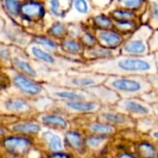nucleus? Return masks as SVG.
Here are the masks:
<instances>
[{
    "mask_svg": "<svg viewBox=\"0 0 158 158\" xmlns=\"http://www.w3.org/2000/svg\"><path fill=\"white\" fill-rule=\"evenodd\" d=\"M152 111H153V114L158 118V102L157 103H154L152 105Z\"/></svg>",
    "mask_w": 158,
    "mask_h": 158,
    "instance_id": "nucleus-46",
    "label": "nucleus"
},
{
    "mask_svg": "<svg viewBox=\"0 0 158 158\" xmlns=\"http://www.w3.org/2000/svg\"><path fill=\"white\" fill-rule=\"evenodd\" d=\"M35 41L38 45H41L42 47H44L51 51H57L59 48L60 49V44L58 43L56 41V39H54V38H49L47 36L40 35V36H36L35 38Z\"/></svg>",
    "mask_w": 158,
    "mask_h": 158,
    "instance_id": "nucleus-32",
    "label": "nucleus"
},
{
    "mask_svg": "<svg viewBox=\"0 0 158 158\" xmlns=\"http://www.w3.org/2000/svg\"><path fill=\"white\" fill-rule=\"evenodd\" d=\"M48 34L52 38L60 41L69 35V26L64 23L57 22L50 26L48 29Z\"/></svg>",
    "mask_w": 158,
    "mask_h": 158,
    "instance_id": "nucleus-30",
    "label": "nucleus"
},
{
    "mask_svg": "<svg viewBox=\"0 0 158 158\" xmlns=\"http://www.w3.org/2000/svg\"><path fill=\"white\" fill-rule=\"evenodd\" d=\"M50 94H51V97L58 102L94 100L92 95L88 90L72 89V88L63 87V86L52 88Z\"/></svg>",
    "mask_w": 158,
    "mask_h": 158,
    "instance_id": "nucleus-14",
    "label": "nucleus"
},
{
    "mask_svg": "<svg viewBox=\"0 0 158 158\" xmlns=\"http://www.w3.org/2000/svg\"><path fill=\"white\" fill-rule=\"evenodd\" d=\"M49 10L52 15L58 18H63L67 13V11L61 7L60 0H49Z\"/></svg>",
    "mask_w": 158,
    "mask_h": 158,
    "instance_id": "nucleus-34",
    "label": "nucleus"
},
{
    "mask_svg": "<svg viewBox=\"0 0 158 158\" xmlns=\"http://www.w3.org/2000/svg\"><path fill=\"white\" fill-rule=\"evenodd\" d=\"M108 75L91 71L70 69L59 77V85L77 89H85L103 84Z\"/></svg>",
    "mask_w": 158,
    "mask_h": 158,
    "instance_id": "nucleus-3",
    "label": "nucleus"
},
{
    "mask_svg": "<svg viewBox=\"0 0 158 158\" xmlns=\"http://www.w3.org/2000/svg\"><path fill=\"white\" fill-rule=\"evenodd\" d=\"M156 91H157V92H158V90H156Z\"/></svg>",
    "mask_w": 158,
    "mask_h": 158,
    "instance_id": "nucleus-50",
    "label": "nucleus"
},
{
    "mask_svg": "<svg viewBox=\"0 0 158 158\" xmlns=\"http://www.w3.org/2000/svg\"><path fill=\"white\" fill-rule=\"evenodd\" d=\"M79 39H80L85 48H90L98 44L94 30L91 28H84L80 36H79Z\"/></svg>",
    "mask_w": 158,
    "mask_h": 158,
    "instance_id": "nucleus-31",
    "label": "nucleus"
},
{
    "mask_svg": "<svg viewBox=\"0 0 158 158\" xmlns=\"http://www.w3.org/2000/svg\"><path fill=\"white\" fill-rule=\"evenodd\" d=\"M72 9L80 15H89L91 10L89 0H73Z\"/></svg>",
    "mask_w": 158,
    "mask_h": 158,
    "instance_id": "nucleus-33",
    "label": "nucleus"
},
{
    "mask_svg": "<svg viewBox=\"0 0 158 158\" xmlns=\"http://www.w3.org/2000/svg\"><path fill=\"white\" fill-rule=\"evenodd\" d=\"M114 155L115 158H139V155L132 150V148L114 152Z\"/></svg>",
    "mask_w": 158,
    "mask_h": 158,
    "instance_id": "nucleus-40",
    "label": "nucleus"
},
{
    "mask_svg": "<svg viewBox=\"0 0 158 158\" xmlns=\"http://www.w3.org/2000/svg\"><path fill=\"white\" fill-rule=\"evenodd\" d=\"M79 127H83L87 133L102 135L112 139L116 138V136L119 134V129L117 127H115L112 124H109L103 120L99 119L96 116V114L89 115L88 117V120L84 122L82 126Z\"/></svg>",
    "mask_w": 158,
    "mask_h": 158,
    "instance_id": "nucleus-12",
    "label": "nucleus"
},
{
    "mask_svg": "<svg viewBox=\"0 0 158 158\" xmlns=\"http://www.w3.org/2000/svg\"><path fill=\"white\" fill-rule=\"evenodd\" d=\"M88 91L92 95L93 99L102 106H114L120 99L119 95L114 90L105 86L104 83L92 87L89 89Z\"/></svg>",
    "mask_w": 158,
    "mask_h": 158,
    "instance_id": "nucleus-17",
    "label": "nucleus"
},
{
    "mask_svg": "<svg viewBox=\"0 0 158 158\" xmlns=\"http://www.w3.org/2000/svg\"><path fill=\"white\" fill-rule=\"evenodd\" d=\"M153 29L147 23H141L129 35L120 48V54L131 56H146L151 54L149 39Z\"/></svg>",
    "mask_w": 158,
    "mask_h": 158,
    "instance_id": "nucleus-4",
    "label": "nucleus"
},
{
    "mask_svg": "<svg viewBox=\"0 0 158 158\" xmlns=\"http://www.w3.org/2000/svg\"><path fill=\"white\" fill-rule=\"evenodd\" d=\"M5 108L12 113H26L31 109L30 104L23 99H10L5 102Z\"/></svg>",
    "mask_w": 158,
    "mask_h": 158,
    "instance_id": "nucleus-29",
    "label": "nucleus"
},
{
    "mask_svg": "<svg viewBox=\"0 0 158 158\" xmlns=\"http://www.w3.org/2000/svg\"><path fill=\"white\" fill-rule=\"evenodd\" d=\"M107 13L113 18V20H139L140 21L139 13L127 9L112 8L109 9Z\"/></svg>",
    "mask_w": 158,
    "mask_h": 158,
    "instance_id": "nucleus-28",
    "label": "nucleus"
},
{
    "mask_svg": "<svg viewBox=\"0 0 158 158\" xmlns=\"http://www.w3.org/2000/svg\"><path fill=\"white\" fill-rule=\"evenodd\" d=\"M37 145V139L30 136L10 132L0 139V152L12 153L26 158Z\"/></svg>",
    "mask_w": 158,
    "mask_h": 158,
    "instance_id": "nucleus-5",
    "label": "nucleus"
},
{
    "mask_svg": "<svg viewBox=\"0 0 158 158\" xmlns=\"http://www.w3.org/2000/svg\"><path fill=\"white\" fill-rule=\"evenodd\" d=\"M14 84L22 93L29 96L40 95L44 90L42 85L31 80L29 77L22 74H18L14 77Z\"/></svg>",
    "mask_w": 158,
    "mask_h": 158,
    "instance_id": "nucleus-20",
    "label": "nucleus"
},
{
    "mask_svg": "<svg viewBox=\"0 0 158 158\" xmlns=\"http://www.w3.org/2000/svg\"><path fill=\"white\" fill-rule=\"evenodd\" d=\"M131 148L139 158H158V144L147 135H141L132 141Z\"/></svg>",
    "mask_w": 158,
    "mask_h": 158,
    "instance_id": "nucleus-15",
    "label": "nucleus"
},
{
    "mask_svg": "<svg viewBox=\"0 0 158 158\" xmlns=\"http://www.w3.org/2000/svg\"><path fill=\"white\" fill-rule=\"evenodd\" d=\"M91 29H111L114 28V20L108 13H99L89 19Z\"/></svg>",
    "mask_w": 158,
    "mask_h": 158,
    "instance_id": "nucleus-25",
    "label": "nucleus"
},
{
    "mask_svg": "<svg viewBox=\"0 0 158 158\" xmlns=\"http://www.w3.org/2000/svg\"><path fill=\"white\" fill-rule=\"evenodd\" d=\"M147 78H148V80H149L152 89L158 90V71L153 73L148 74Z\"/></svg>",
    "mask_w": 158,
    "mask_h": 158,
    "instance_id": "nucleus-41",
    "label": "nucleus"
},
{
    "mask_svg": "<svg viewBox=\"0 0 158 158\" xmlns=\"http://www.w3.org/2000/svg\"><path fill=\"white\" fill-rule=\"evenodd\" d=\"M120 54V49H111L97 44L90 48H85L82 54V59L85 61L98 60L103 59H109Z\"/></svg>",
    "mask_w": 158,
    "mask_h": 158,
    "instance_id": "nucleus-18",
    "label": "nucleus"
},
{
    "mask_svg": "<svg viewBox=\"0 0 158 158\" xmlns=\"http://www.w3.org/2000/svg\"><path fill=\"white\" fill-rule=\"evenodd\" d=\"M20 13L30 21L40 20L45 15L44 6L37 1H27L21 6Z\"/></svg>",
    "mask_w": 158,
    "mask_h": 158,
    "instance_id": "nucleus-22",
    "label": "nucleus"
},
{
    "mask_svg": "<svg viewBox=\"0 0 158 158\" xmlns=\"http://www.w3.org/2000/svg\"><path fill=\"white\" fill-rule=\"evenodd\" d=\"M113 141L114 139L102 135L93 133H87L86 135V144L89 152V156H97L103 148L111 144Z\"/></svg>",
    "mask_w": 158,
    "mask_h": 158,
    "instance_id": "nucleus-21",
    "label": "nucleus"
},
{
    "mask_svg": "<svg viewBox=\"0 0 158 158\" xmlns=\"http://www.w3.org/2000/svg\"><path fill=\"white\" fill-rule=\"evenodd\" d=\"M143 23H147L152 29H158V0H147L146 10L140 15L144 17Z\"/></svg>",
    "mask_w": 158,
    "mask_h": 158,
    "instance_id": "nucleus-23",
    "label": "nucleus"
},
{
    "mask_svg": "<svg viewBox=\"0 0 158 158\" xmlns=\"http://www.w3.org/2000/svg\"><path fill=\"white\" fill-rule=\"evenodd\" d=\"M15 64L19 69H21L28 76H31V77L36 76V72L28 62L24 60H15Z\"/></svg>",
    "mask_w": 158,
    "mask_h": 158,
    "instance_id": "nucleus-35",
    "label": "nucleus"
},
{
    "mask_svg": "<svg viewBox=\"0 0 158 158\" xmlns=\"http://www.w3.org/2000/svg\"><path fill=\"white\" fill-rule=\"evenodd\" d=\"M149 48L151 54L158 52V29L152 31V35L149 39Z\"/></svg>",
    "mask_w": 158,
    "mask_h": 158,
    "instance_id": "nucleus-38",
    "label": "nucleus"
},
{
    "mask_svg": "<svg viewBox=\"0 0 158 158\" xmlns=\"http://www.w3.org/2000/svg\"><path fill=\"white\" fill-rule=\"evenodd\" d=\"M158 127V118L154 115H148L136 120V129L141 135H147L151 130Z\"/></svg>",
    "mask_w": 158,
    "mask_h": 158,
    "instance_id": "nucleus-27",
    "label": "nucleus"
},
{
    "mask_svg": "<svg viewBox=\"0 0 158 158\" xmlns=\"http://www.w3.org/2000/svg\"><path fill=\"white\" fill-rule=\"evenodd\" d=\"M98 44L111 49H120L127 36L122 35L114 28L95 29L94 30Z\"/></svg>",
    "mask_w": 158,
    "mask_h": 158,
    "instance_id": "nucleus-13",
    "label": "nucleus"
},
{
    "mask_svg": "<svg viewBox=\"0 0 158 158\" xmlns=\"http://www.w3.org/2000/svg\"><path fill=\"white\" fill-rule=\"evenodd\" d=\"M60 50H62V52L68 54L69 56H72V58L74 60H83L82 54L84 52L85 47L79 38L68 35L65 38L61 39L60 41Z\"/></svg>",
    "mask_w": 158,
    "mask_h": 158,
    "instance_id": "nucleus-19",
    "label": "nucleus"
},
{
    "mask_svg": "<svg viewBox=\"0 0 158 158\" xmlns=\"http://www.w3.org/2000/svg\"><path fill=\"white\" fill-rule=\"evenodd\" d=\"M96 116L109 124H112L119 131L136 127V120L129 115L118 111L114 106H102Z\"/></svg>",
    "mask_w": 158,
    "mask_h": 158,
    "instance_id": "nucleus-9",
    "label": "nucleus"
},
{
    "mask_svg": "<svg viewBox=\"0 0 158 158\" xmlns=\"http://www.w3.org/2000/svg\"><path fill=\"white\" fill-rule=\"evenodd\" d=\"M90 158H115L114 153H110V154H105V155H102V156H89Z\"/></svg>",
    "mask_w": 158,
    "mask_h": 158,
    "instance_id": "nucleus-45",
    "label": "nucleus"
},
{
    "mask_svg": "<svg viewBox=\"0 0 158 158\" xmlns=\"http://www.w3.org/2000/svg\"><path fill=\"white\" fill-rule=\"evenodd\" d=\"M37 119L45 128L53 129L62 133L73 125V118L59 109L43 113Z\"/></svg>",
    "mask_w": 158,
    "mask_h": 158,
    "instance_id": "nucleus-10",
    "label": "nucleus"
},
{
    "mask_svg": "<svg viewBox=\"0 0 158 158\" xmlns=\"http://www.w3.org/2000/svg\"><path fill=\"white\" fill-rule=\"evenodd\" d=\"M7 10L12 15H18L20 13L21 5L18 0H4Z\"/></svg>",
    "mask_w": 158,
    "mask_h": 158,
    "instance_id": "nucleus-37",
    "label": "nucleus"
},
{
    "mask_svg": "<svg viewBox=\"0 0 158 158\" xmlns=\"http://www.w3.org/2000/svg\"><path fill=\"white\" fill-rule=\"evenodd\" d=\"M46 158H78V157L75 154H73L72 152L64 149L61 151L46 153Z\"/></svg>",
    "mask_w": 158,
    "mask_h": 158,
    "instance_id": "nucleus-36",
    "label": "nucleus"
},
{
    "mask_svg": "<svg viewBox=\"0 0 158 158\" xmlns=\"http://www.w3.org/2000/svg\"><path fill=\"white\" fill-rule=\"evenodd\" d=\"M10 127V131L12 133H17L21 135L30 136L34 138H37L44 127L40 123L38 119H24L18 120L11 124Z\"/></svg>",
    "mask_w": 158,
    "mask_h": 158,
    "instance_id": "nucleus-16",
    "label": "nucleus"
},
{
    "mask_svg": "<svg viewBox=\"0 0 158 158\" xmlns=\"http://www.w3.org/2000/svg\"><path fill=\"white\" fill-rule=\"evenodd\" d=\"M8 85H9V78L6 76V74L0 72V88H6Z\"/></svg>",
    "mask_w": 158,
    "mask_h": 158,
    "instance_id": "nucleus-43",
    "label": "nucleus"
},
{
    "mask_svg": "<svg viewBox=\"0 0 158 158\" xmlns=\"http://www.w3.org/2000/svg\"><path fill=\"white\" fill-rule=\"evenodd\" d=\"M86 135L87 132L83 127L73 125L63 132L65 149L72 152L78 158L89 157V152L86 144Z\"/></svg>",
    "mask_w": 158,
    "mask_h": 158,
    "instance_id": "nucleus-6",
    "label": "nucleus"
},
{
    "mask_svg": "<svg viewBox=\"0 0 158 158\" xmlns=\"http://www.w3.org/2000/svg\"><path fill=\"white\" fill-rule=\"evenodd\" d=\"M10 131V127L3 126V125H0V139H2L4 136H6L7 134H9Z\"/></svg>",
    "mask_w": 158,
    "mask_h": 158,
    "instance_id": "nucleus-44",
    "label": "nucleus"
},
{
    "mask_svg": "<svg viewBox=\"0 0 158 158\" xmlns=\"http://www.w3.org/2000/svg\"><path fill=\"white\" fill-rule=\"evenodd\" d=\"M114 107L135 120L153 114L152 105L144 102L140 97L120 98Z\"/></svg>",
    "mask_w": 158,
    "mask_h": 158,
    "instance_id": "nucleus-8",
    "label": "nucleus"
},
{
    "mask_svg": "<svg viewBox=\"0 0 158 158\" xmlns=\"http://www.w3.org/2000/svg\"><path fill=\"white\" fill-rule=\"evenodd\" d=\"M36 139L37 145L46 153L54 152L65 149L62 132L44 127V129Z\"/></svg>",
    "mask_w": 158,
    "mask_h": 158,
    "instance_id": "nucleus-11",
    "label": "nucleus"
},
{
    "mask_svg": "<svg viewBox=\"0 0 158 158\" xmlns=\"http://www.w3.org/2000/svg\"><path fill=\"white\" fill-rule=\"evenodd\" d=\"M154 58H155L156 67H157V70H158V52H155V53H154Z\"/></svg>",
    "mask_w": 158,
    "mask_h": 158,
    "instance_id": "nucleus-48",
    "label": "nucleus"
},
{
    "mask_svg": "<svg viewBox=\"0 0 158 158\" xmlns=\"http://www.w3.org/2000/svg\"><path fill=\"white\" fill-rule=\"evenodd\" d=\"M140 98L144 102H146L147 103L152 105V104L158 102V92L156 90H154V89H152V90L144 93Z\"/></svg>",
    "mask_w": 158,
    "mask_h": 158,
    "instance_id": "nucleus-39",
    "label": "nucleus"
},
{
    "mask_svg": "<svg viewBox=\"0 0 158 158\" xmlns=\"http://www.w3.org/2000/svg\"><path fill=\"white\" fill-rule=\"evenodd\" d=\"M79 70L91 71L105 75H148L157 72L154 54L131 56L118 54L114 57L86 61Z\"/></svg>",
    "mask_w": 158,
    "mask_h": 158,
    "instance_id": "nucleus-1",
    "label": "nucleus"
},
{
    "mask_svg": "<svg viewBox=\"0 0 158 158\" xmlns=\"http://www.w3.org/2000/svg\"><path fill=\"white\" fill-rule=\"evenodd\" d=\"M147 136H148L149 138H151L153 141H155V142L158 144V127H155V128H153L152 130H151V131L147 134Z\"/></svg>",
    "mask_w": 158,
    "mask_h": 158,
    "instance_id": "nucleus-42",
    "label": "nucleus"
},
{
    "mask_svg": "<svg viewBox=\"0 0 158 158\" xmlns=\"http://www.w3.org/2000/svg\"><path fill=\"white\" fill-rule=\"evenodd\" d=\"M104 85L114 90L120 98L141 97L152 89L147 75H109Z\"/></svg>",
    "mask_w": 158,
    "mask_h": 158,
    "instance_id": "nucleus-2",
    "label": "nucleus"
},
{
    "mask_svg": "<svg viewBox=\"0 0 158 158\" xmlns=\"http://www.w3.org/2000/svg\"><path fill=\"white\" fill-rule=\"evenodd\" d=\"M102 107V105L95 100L58 102V109L72 118L74 116L78 117L97 114Z\"/></svg>",
    "mask_w": 158,
    "mask_h": 158,
    "instance_id": "nucleus-7",
    "label": "nucleus"
},
{
    "mask_svg": "<svg viewBox=\"0 0 158 158\" xmlns=\"http://www.w3.org/2000/svg\"><path fill=\"white\" fill-rule=\"evenodd\" d=\"M141 24L139 20H114V28L128 36Z\"/></svg>",
    "mask_w": 158,
    "mask_h": 158,
    "instance_id": "nucleus-26",
    "label": "nucleus"
},
{
    "mask_svg": "<svg viewBox=\"0 0 158 158\" xmlns=\"http://www.w3.org/2000/svg\"><path fill=\"white\" fill-rule=\"evenodd\" d=\"M147 0H113L112 8H121L134 10L140 15L146 10Z\"/></svg>",
    "mask_w": 158,
    "mask_h": 158,
    "instance_id": "nucleus-24",
    "label": "nucleus"
},
{
    "mask_svg": "<svg viewBox=\"0 0 158 158\" xmlns=\"http://www.w3.org/2000/svg\"><path fill=\"white\" fill-rule=\"evenodd\" d=\"M1 55H3V58H5V59L9 58V53L5 49H0V56Z\"/></svg>",
    "mask_w": 158,
    "mask_h": 158,
    "instance_id": "nucleus-47",
    "label": "nucleus"
},
{
    "mask_svg": "<svg viewBox=\"0 0 158 158\" xmlns=\"http://www.w3.org/2000/svg\"><path fill=\"white\" fill-rule=\"evenodd\" d=\"M87 158H90V157H89H89H87Z\"/></svg>",
    "mask_w": 158,
    "mask_h": 158,
    "instance_id": "nucleus-49",
    "label": "nucleus"
}]
</instances>
